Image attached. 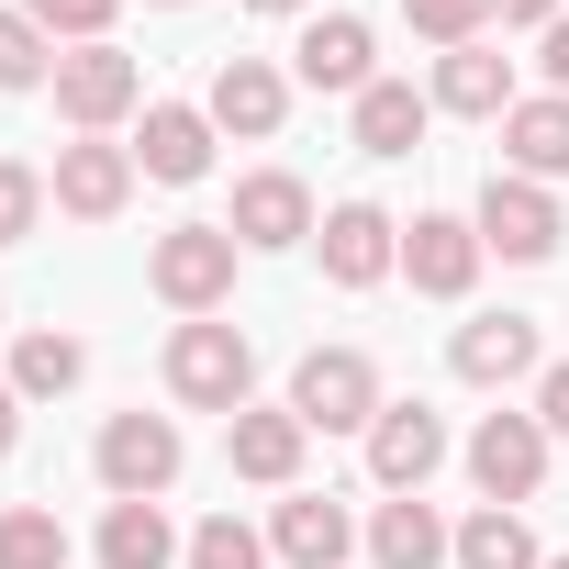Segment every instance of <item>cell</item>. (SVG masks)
I'll return each instance as SVG.
<instances>
[{"mask_svg":"<svg viewBox=\"0 0 569 569\" xmlns=\"http://www.w3.org/2000/svg\"><path fill=\"white\" fill-rule=\"evenodd\" d=\"M525 90H513V57L480 34V46H458V57H436V112H458V123H502Z\"/></svg>","mask_w":569,"mask_h":569,"instance_id":"obj_20","label":"cell"},{"mask_svg":"<svg viewBox=\"0 0 569 569\" xmlns=\"http://www.w3.org/2000/svg\"><path fill=\"white\" fill-rule=\"evenodd\" d=\"M234 257H246V246H234L223 223H168V234L146 246V291H157L179 325H201V313L234 302Z\"/></svg>","mask_w":569,"mask_h":569,"instance_id":"obj_1","label":"cell"},{"mask_svg":"<svg viewBox=\"0 0 569 569\" xmlns=\"http://www.w3.org/2000/svg\"><path fill=\"white\" fill-rule=\"evenodd\" d=\"M547 569H569V558H547Z\"/></svg>","mask_w":569,"mask_h":569,"instance_id":"obj_38","label":"cell"},{"mask_svg":"<svg viewBox=\"0 0 569 569\" xmlns=\"http://www.w3.org/2000/svg\"><path fill=\"white\" fill-rule=\"evenodd\" d=\"M201 112H212V134L268 146L279 123H291V79H279L268 57H223V68H212V90H201Z\"/></svg>","mask_w":569,"mask_h":569,"instance_id":"obj_17","label":"cell"},{"mask_svg":"<svg viewBox=\"0 0 569 569\" xmlns=\"http://www.w3.org/2000/svg\"><path fill=\"white\" fill-rule=\"evenodd\" d=\"M23 12H34L57 46H112V12H123V0H23Z\"/></svg>","mask_w":569,"mask_h":569,"instance_id":"obj_31","label":"cell"},{"mask_svg":"<svg viewBox=\"0 0 569 569\" xmlns=\"http://www.w3.org/2000/svg\"><path fill=\"white\" fill-rule=\"evenodd\" d=\"M447 369H458L469 391H513V380L547 369V336H536V313H469V325L447 336Z\"/></svg>","mask_w":569,"mask_h":569,"instance_id":"obj_13","label":"cell"},{"mask_svg":"<svg viewBox=\"0 0 569 569\" xmlns=\"http://www.w3.org/2000/svg\"><path fill=\"white\" fill-rule=\"evenodd\" d=\"M90 558H101V569H179L190 536L168 525V502H112L101 536H90Z\"/></svg>","mask_w":569,"mask_h":569,"instance_id":"obj_22","label":"cell"},{"mask_svg":"<svg viewBox=\"0 0 569 569\" xmlns=\"http://www.w3.org/2000/svg\"><path fill=\"white\" fill-rule=\"evenodd\" d=\"M57 57H68V46L12 0V12H0V90H57Z\"/></svg>","mask_w":569,"mask_h":569,"instance_id":"obj_26","label":"cell"},{"mask_svg":"<svg viewBox=\"0 0 569 569\" xmlns=\"http://www.w3.org/2000/svg\"><path fill=\"white\" fill-rule=\"evenodd\" d=\"M157 12H190V0H157Z\"/></svg>","mask_w":569,"mask_h":569,"instance_id":"obj_37","label":"cell"},{"mask_svg":"<svg viewBox=\"0 0 569 569\" xmlns=\"http://www.w3.org/2000/svg\"><path fill=\"white\" fill-rule=\"evenodd\" d=\"M458 458H469L480 502H513V513H525V502L547 491V425H536V413H480Z\"/></svg>","mask_w":569,"mask_h":569,"instance_id":"obj_8","label":"cell"},{"mask_svg":"<svg viewBox=\"0 0 569 569\" xmlns=\"http://www.w3.org/2000/svg\"><path fill=\"white\" fill-rule=\"evenodd\" d=\"M179 569H268V536L246 525V513H201L190 525V558Z\"/></svg>","mask_w":569,"mask_h":569,"instance_id":"obj_28","label":"cell"},{"mask_svg":"<svg viewBox=\"0 0 569 569\" xmlns=\"http://www.w3.org/2000/svg\"><path fill=\"white\" fill-rule=\"evenodd\" d=\"M223 234H234L246 257H291V246H313V234H325V212H313V190H302L291 168H246V179H234Z\"/></svg>","mask_w":569,"mask_h":569,"instance_id":"obj_7","label":"cell"},{"mask_svg":"<svg viewBox=\"0 0 569 569\" xmlns=\"http://www.w3.org/2000/svg\"><path fill=\"white\" fill-rule=\"evenodd\" d=\"M447 569H547V547H536V525L513 513V502H469V525H458V558Z\"/></svg>","mask_w":569,"mask_h":569,"instance_id":"obj_25","label":"cell"},{"mask_svg":"<svg viewBox=\"0 0 569 569\" xmlns=\"http://www.w3.org/2000/svg\"><path fill=\"white\" fill-rule=\"evenodd\" d=\"M0 569H68L57 502H12V513H0Z\"/></svg>","mask_w":569,"mask_h":569,"instance_id":"obj_27","label":"cell"},{"mask_svg":"<svg viewBox=\"0 0 569 569\" xmlns=\"http://www.w3.org/2000/svg\"><path fill=\"white\" fill-rule=\"evenodd\" d=\"M425 123H436V90H413V79H369V90L347 101L358 157H413V146H425Z\"/></svg>","mask_w":569,"mask_h":569,"instance_id":"obj_21","label":"cell"},{"mask_svg":"<svg viewBox=\"0 0 569 569\" xmlns=\"http://www.w3.org/2000/svg\"><path fill=\"white\" fill-rule=\"evenodd\" d=\"M402 23H413L436 57H458V46H480V34H491V0H402Z\"/></svg>","mask_w":569,"mask_h":569,"instance_id":"obj_29","label":"cell"},{"mask_svg":"<svg viewBox=\"0 0 569 569\" xmlns=\"http://www.w3.org/2000/svg\"><path fill=\"white\" fill-rule=\"evenodd\" d=\"M246 12H268V23H313V0H246Z\"/></svg>","mask_w":569,"mask_h":569,"instance_id":"obj_36","label":"cell"},{"mask_svg":"<svg viewBox=\"0 0 569 569\" xmlns=\"http://www.w3.org/2000/svg\"><path fill=\"white\" fill-rule=\"evenodd\" d=\"M302 458H313V425L291 402H246L223 413V469L257 480V491H302Z\"/></svg>","mask_w":569,"mask_h":569,"instance_id":"obj_9","label":"cell"},{"mask_svg":"<svg viewBox=\"0 0 569 569\" xmlns=\"http://www.w3.org/2000/svg\"><path fill=\"white\" fill-rule=\"evenodd\" d=\"M134 146H112V134H79V146H57V168H46V190H57V212L68 223H112L123 201H134Z\"/></svg>","mask_w":569,"mask_h":569,"instance_id":"obj_12","label":"cell"},{"mask_svg":"<svg viewBox=\"0 0 569 569\" xmlns=\"http://www.w3.org/2000/svg\"><path fill=\"white\" fill-rule=\"evenodd\" d=\"M313 257H325L336 291H380V279L402 268V223H391L380 201H336V212H325V234H313Z\"/></svg>","mask_w":569,"mask_h":569,"instance_id":"obj_14","label":"cell"},{"mask_svg":"<svg viewBox=\"0 0 569 569\" xmlns=\"http://www.w3.org/2000/svg\"><path fill=\"white\" fill-rule=\"evenodd\" d=\"M536 68H547V90H558V101H569V12H558V23H547V34H536Z\"/></svg>","mask_w":569,"mask_h":569,"instance_id":"obj_34","label":"cell"},{"mask_svg":"<svg viewBox=\"0 0 569 569\" xmlns=\"http://www.w3.org/2000/svg\"><path fill=\"white\" fill-rule=\"evenodd\" d=\"M380 358L369 347H302V369H291V413L313 425V436H369L380 425Z\"/></svg>","mask_w":569,"mask_h":569,"instance_id":"obj_3","label":"cell"},{"mask_svg":"<svg viewBox=\"0 0 569 569\" xmlns=\"http://www.w3.org/2000/svg\"><path fill=\"white\" fill-rule=\"evenodd\" d=\"M146 112V68L123 57V46H68L57 57V123L68 134H112V123H134Z\"/></svg>","mask_w":569,"mask_h":569,"instance_id":"obj_5","label":"cell"},{"mask_svg":"<svg viewBox=\"0 0 569 569\" xmlns=\"http://www.w3.org/2000/svg\"><path fill=\"white\" fill-rule=\"evenodd\" d=\"M291 79H302V90L358 101V90L380 79V34H369V12H313V23H302V46H291Z\"/></svg>","mask_w":569,"mask_h":569,"instance_id":"obj_15","label":"cell"},{"mask_svg":"<svg viewBox=\"0 0 569 569\" xmlns=\"http://www.w3.org/2000/svg\"><path fill=\"white\" fill-rule=\"evenodd\" d=\"M246 391H257V347H246V325L201 313V325L168 336V402H190V413H246Z\"/></svg>","mask_w":569,"mask_h":569,"instance_id":"obj_2","label":"cell"},{"mask_svg":"<svg viewBox=\"0 0 569 569\" xmlns=\"http://www.w3.org/2000/svg\"><path fill=\"white\" fill-rule=\"evenodd\" d=\"M447 413L436 402H380V425H369V480L380 491H425L436 469H447Z\"/></svg>","mask_w":569,"mask_h":569,"instance_id":"obj_16","label":"cell"},{"mask_svg":"<svg viewBox=\"0 0 569 569\" xmlns=\"http://www.w3.org/2000/svg\"><path fill=\"white\" fill-rule=\"evenodd\" d=\"M536 425H547V447H569V358H547L536 369V402H525Z\"/></svg>","mask_w":569,"mask_h":569,"instance_id":"obj_32","label":"cell"},{"mask_svg":"<svg viewBox=\"0 0 569 569\" xmlns=\"http://www.w3.org/2000/svg\"><path fill=\"white\" fill-rule=\"evenodd\" d=\"M46 201H57V190H46V168H23V157H0V246H23V234L46 223Z\"/></svg>","mask_w":569,"mask_h":569,"instance_id":"obj_30","label":"cell"},{"mask_svg":"<svg viewBox=\"0 0 569 569\" xmlns=\"http://www.w3.org/2000/svg\"><path fill=\"white\" fill-rule=\"evenodd\" d=\"M458 558V525L425 502V491H391L369 513V569H447Z\"/></svg>","mask_w":569,"mask_h":569,"instance_id":"obj_19","label":"cell"},{"mask_svg":"<svg viewBox=\"0 0 569 569\" xmlns=\"http://www.w3.org/2000/svg\"><path fill=\"white\" fill-rule=\"evenodd\" d=\"M469 223H480V246L513 257V268H547L558 234H569V223H558V190H547V179H513V168L480 179V212H469Z\"/></svg>","mask_w":569,"mask_h":569,"instance_id":"obj_6","label":"cell"},{"mask_svg":"<svg viewBox=\"0 0 569 569\" xmlns=\"http://www.w3.org/2000/svg\"><path fill=\"white\" fill-rule=\"evenodd\" d=\"M90 469H101V491H112V502H168V491H179V469H190V447H179V425H168V413H112V425L90 436Z\"/></svg>","mask_w":569,"mask_h":569,"instance_id":"obj_4","label":"cell"},{"mask_svg":"<svg viewBox=\"0 0 569 569\" xmlns=\"http://www.w3.org/2000/svg\"><path fill=\"white\" fill-rule=\"evenodd\" d=\"M12 447H23V391L0 380V458H12Z\"/></svg>","mask_w":569,"mask_h":569,"instance_id":"obj_35","label":"cell"},{"mask_svg":"<svg viewBox=\"0 0 569 569\" xmlns=\"http://www.w3.org/2000/svg\"><path fill=\"white\" fill-rule=\"evenodd\" d=\"M558 12H569V0H491V23H502V34H547Z\"/></svg>","mask_w":569,"mask_h":569,"instance_id":"obj_33","label":"cell"},{"mask_svg":"<svg viewBox=\"0 0 569 569\" xmlns=\"http://www.w3.org/2000/svg\"><path fill=\"white\" fill-rule=\"evenodd\" d=\"M90 380V347L68 336V325H23L12 336V391L23 402H57V391H79Z\"/></svg>","mask_w":569,"mask_h":569,"instance_id":"obj_24","label":"cell"},{"mask_svg":"<svg viewBox=\"0 0 569 569\" xmlns=\"http://www.w3.org/2000/svg\"><path fill=\"white\" fill-rule=\"evenodd\" d=\"M212 112L201 101H146V123H134V168L157 179V190H190V179H212Z\"/></svg>","mask_w":569,"mask_h":569,"instance_id":"obj_18","label":"cell"},{"mask_svg":"<svg viewBox=\"0 0 569 569\" xmlns=\"http://www.w3.org/2000/svg\"><path fill=\"white\" fill-rule=\"evenodd\" d=\"M502 168H513V179H547V190L569 179V101H558V90H536V101L502 112Z\"/></svg>","mask_w":569,"mask_h":569,"instance_id":"obj_23","label":"cell"},{"mask_svg":"<svg viewBox=\"0 0 569 569\" xmlns=\"http://www.w3.org/2000/svg\"><path fill=\"white\" fill-rule=\"evenodd\" d=\"M480 257H491V246H480L469 212H413V223H402V279H413L425 302H469V291H480Z\"/></svg>","mask_w":569,"mask_h":569,"instance_id":"obj_11","label":"cell"},{"mask_svg":"<svg viewBox=\"0 0 569 569\" xmlns=\"http://www.w3.org/2000/svg\"><path fill=\"white\" fill-rule=\"evenodd\" d=\"M369 536H358V513L336 502V491H279L268 502V558L279 569H347Z\"/></svg>","mask_w":569,"mask_h":569,"instance_id":"obj_10","label":"cell"}]
</instances>
